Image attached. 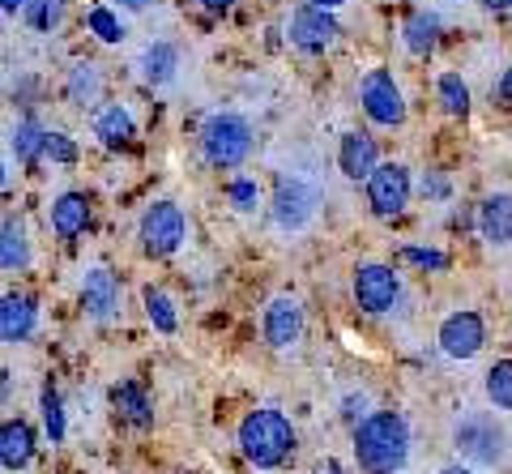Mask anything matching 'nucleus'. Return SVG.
<instances>
[{
  "instance_id": "f257e3e1",
  "label": "nucleus",
  "mask_w": 512,
  "mask_h": 474,
  "mask_svg": "<svg viewBox=\"0 0 512 474\" xmlns=\"http://www.w3.org/2000/svg\"><path fill=\"white\" fill-rule=\"evenodd\" d=\"M355 457L363 474H397L410 457V428L397 410H376L359 419L355 428Z\"/></svg>"
},
{
  "instance_id": "f03ea898",
  "label": "nucleus",
  "mask_w": 512,
  "mask_h": 474,
  "mask_svg": "<svg viewBox=\"0 0 512 474\" xmlns=\"http://www.w3.org/2000/svg\"><path fill=\"white\" fill-rule=\"evenodd\" d=\"M239 449L252 466L261 470H274L282 466L295 449V428L282 410H252V415L239 423Z\"/></svg>"
},
{
  "instance_id": "7ed1b4c3",
  "label": "nucleus",
  "mask_w": 512,
  "mask_h": 474,
  "mask_svg": "<svg viewBox=\"0 0 512 474\" xmlns=\"http://www.w3.org/2000/svg\"><path fill=\"white\" fill-rule=\"evenodd\" d=\"M201 150L214 167H239L252 154V124L239 112H218L205 120L201 129Z\"/></svg>"
},
{
  "instance_id": "20e7f679",
  "label": "nucleus",
  "mask_w": 512,
  "mask_h": 474,
  "mask_svg": "<svg viewBox=\"0 0 512 474\" xmlns=\"http://www.w3.org/2000/svg\"><path fill=\"white\" fill-rule=\"evenodd\" d=\"M359 103L372 124H380V129H397V124L406 120V99H402V86L393 82V73L384 69H372L359 82Z\"/></svg>"
},
{
  "instance_id": "39448f33",
  "label": "nucleus",
  "mask_w": 512,
  "mask_h": 474,
  "mask_svg": "<svg viewBox=\"0 0 512 474\" xmlns=\"http://www.w3.org/2000/svg\"><path fill=\"white\" fill-rule=\"evenodd\" d=\"M184 210L171 201H154L146 214H141V248L150 252V257H171L175 248L184 244Z\"/></svg>"
},
{
  "instance_id": "423d86ee",
  "label": "nucleus",
  "mask_w": 512,
  "mask_h": 474,
  "mask_svg": "<svg viewBox=\"0 0 512 474\" xmlns=\"http://www.w3.org/2000/svg\"><path fill=\"white\" fill-rule=\"evenodd\" d=\"M367 205L380 218H397L410 205V171L402 163H376L367 176Z\"/></svg>"
},
{
  "instance_id": "0eeeda50",
  "label": "nucleus",
  "mask_w": 512,
  "mask_h": 474,
  "mask_svg": "<svg viewBox=\"0 0 512 474\" xmlns=\"http://www.w3.org/2000/svg\"><path fill=\"white\" fill-rule=\"evenodd\" d=\"M286 35L299 52H329L333 43H338V22H333L329 9H316V5H299L291 13V26H286Z\"/></svg>"
},
{
  "instance_id": "6e6552de",
  "label": "nucleus",
  "mask_w": 512,
  "mask_h": 474,
  "mask_svg": "<svg viewBox=\"0 0 512 474\" xmlns=\"http://www.w3.org/2000/svg\"><path fill=\"white\" fill-rule=\"evenodd\" d=\"M312 218H316V193L303 180L282 176L278 193H274V223L282 231H303Z\"/></svg>"
},
{
  "instance_id": "1a4fd4ad",
  "label": "nucleus",
  "mask_w": 512,
  "mask_h": 474,
  "mask_svg": "<svg viewBox=\"0 0 512 474\" xmlns=\"http://www.w3.org/2000/svg\"><path fill=\"white\" fill-rule=\"evenodd\" d=\"M397 295H402V282H397V274L389 270V265H359L355 270V299L363 312H389L397 304Z\"/></svg>"
},
{
  "instance_id": "9d476101",
  "label": "nucleus",
  "mask_w": 512,
  "mask_h": 474,
  "mask_svg": "<svg viewBox=\"0 0 512 474\" xmlns=\"http://www.w3.org/2000/svg\"><path fill=\"white\" fill-rule=\"evenodd\" d=\"M453 440H457V449L466 453L470 462H478V466H495V462H500L504 436H500V428H495V419H487V415L461 419L457 432H453Z\"/></svg>"
},
{
  "instance_id": "9b49d317",
  "label": "nucleus",
  "mask_w": 512,
  "mask_h": 474,
  "mask_svg": "<svg viewBox=\"0 0 512 474\" xmlns=\"http://www.w3.org/2000/svg\"><path fill=\"white\" fill-rule=\"evenodd\" d=\"M487 342V325L478 312H453L448 321L440 325V351L448 359H474Z\"/></svg>"
},
{
  "instance_id": "f8f14e48",
  "label": "nucleus",
  "mask_w": 512,
  "mask_h": 474,
  "mask_svg": "<svg viewBox=\"0 0 512 474\" xmlns=\"http://www.w3.org/2000/svg\"><path fill=\"white\" fill-rule=\"evenodd\" d=\"M303 338V308L295 295H274L265 308V342L274 351H291Z\"/></svg>"
},
{
  "instance_id": "ddd939ff",
  "label": "nucleus",
  "mask_w": 512,
  "mask_h": 474,
  "mask_svg": "<svg viewBox=\"0 0 512 474\" xmlns=\"http://www.w3.org/2000/svg\"><path fill=\"white\" fill-rule=\"evenodd\" d=\"M82 308L86 316H94V321H107V316H116L120 308V282L111 270H90L86 282H82Z\"/></svg>"
},
{
  "instance_id": "4468645a",
  "label": "nucleus",
  "mask_w": 512,
  "mask_h": 474,
  "mask_svg": "<svg viewBox=\"0 0 512 474\" xmlns=\"http://www.w3.org/2000/svg\"><path fill=\"white\" fill-rule=\"evenodd\" d=\"M35 299L30 295H0V342H26L30 334H35Z\"/></svg>"
},
{
  "instance_id": "2eb2a0df",
  "label": "nucleus",
  "mask_w": 512,
  "mask_h": 474,
  "mask_svg": "<svg viewBox=\"0 0 512 474\" xmlns=\"http://www.w3.org/2000/svg\"><path fill=\"white\" fill-rule=\"evenodd\" d=\"M478 231H483V240L495 248L512 244V193H491L478 205Z\"/></svg>"
},
{
  "instance_id": "dca6fc26",
  "label": "nucleus",
  "mask_w": 512,
  "mask_h": 474,
  "mask_svg": "<svg viewBox=\"0 0 512 474\" xmlns=\"http://www.w3.org/2000/svg\"><path fill=\"white\" fill-rule=\"evenodd\" d=\"M380 154H376V141L367 133H342V146H338V167L346 180H367L376 171Z\"/></svg>"
},
{
  "instance_id": "f3484780",
  "label": "nucleus",
  "mask_w": 512,
  "mask_h": 474,
  "mask_svg": "<svg viewBox=\"0 0 512 474\" xmlns=\"http://www.w3.org/2000/svg\"><path fill=\"white\" fill-rule=\"evenodd\" d=\"M30 457H35V432H30L22 419L0 423V466L5 470H26Z\"/></svg>"
},
{
  "instance_id": "a211bd4d",
  "label": "nucleus",
  "mask_w": 512,
  "mask_h": 474,
  "mask_svg": "<svg viewBox=\"0 0 512 474\" xmlns=\"http://www.w3.org/2000/svg\"><path fill=\"white\" fill-rule=\"evenodd\" d=\"M133 133H137V120H133V112H128L124 103H107V107L94 112V137H99L103 146H111V150L128 146Z\"/></svg>"
},
{
  "instance_id": "6ab92c4d",
  "label": "nucleus",
  "mask_w": 512,
  "mask_h": 474,
  "mask_svg": "<svg viewBox=\"0 0 512 474\" xmlns=\"http://www.w3.org/2000/svg\"><path fill=\"white\" fill-rule=\"evenodd\" d=\"M137 69H141V77H146L150 86H167L175 77V69H180V47L167 43V39L150 43L146 52L137 56Z\"/></svg>"
},
{
  "instance_id": "aec40b11",
  "label": "nucleus",
  "mask_w": 512,
  "mask_h": 474,
  "mask_svg": "<svg viewBox=\"0 0 512 474\" xmlns=\"http://www.w3.org/2000/svg\"><path fill=\"white\" fill-rule=\"evenodd\" d=\"M30 265V235L18 214L0 223V270H26Z\"/></svg>"
},
{
  "instance_id": "412c9836",
  "label": "nucleus",
  "mask_w": 512,
  "mask_h": 474,
  "mask_svg": "<svg viewBox=\"0 0 512 474\" xmlns=\"http://www.w3.org/2000/svg\"><path fill=\"white\" fill-rule=\"evenodd\" d=\"M90 223V205L82 193H64L56 205H52V231L60 235V240H77V235L86 231Z\"/></svg>"
},
{
  "instance_id": "4be33fe9",
  "label": "nucleus",
  "mask_w": 512,
  "mask_h": 474,
  "mask_svg": "<svg viewBox=\"0 0 512 474\" xmlns=\"http://www.w3.org/2000/svg\"><path fill=\"white\" fill-rule=\"evenodd\" d=\"M436 39H440V18H436V13H427V9L410 13L406 26H402L406 52H410V56H427L431 47H436Z\"/></svg>"
},
{
  "instance_id": "5701e85b",
  "label": "nucleus",
  "mask_w": 512,
  "mask_h": 474,
  "mask_svg": "<svg viewBox=\"0 0 512 474\" xmlns=\"http://www.w3.org/2000/svg\"><path fill=\"white\" fill-rule=\"evenodd\" d=\"M103 94V69L94 65V60H77L73 73H69V99L73 103H94Z\"/></svg>"
},
{
  "instance_id": "b1692460",
  "label": "nucleus",
  "mask_w": 512,
  "mask_h": 474,
  "mask_svg": "<svg viewBox=\"0 0 512 474\" xmlns=\"http://www.w3.org/2000/svg\"><path fill=\"white\" fill-rule=\"evenodd\" d=\"M111 402H116L120 415H124L128 423H137V428H150V423H154L150 398H146V389H141V385H120L116 393H111Z\"/></svg>"
},
{
  "instance_id": "393cba45",
  "label": "nucleus",
  "mask_w": 512,
  "mask_h": 474,
  "mask_svg": "<svg viewBox=\"0 0 512 474\" xmlns=\"http://www.w3.org/2000/svg\"><path fill=\"white\" fill-rule=\"evenodd\" d=\"M43 141H47V129H39V120H18V129H13V137H9V146H13V154L22 158V163H35V158L43 154Z\"/></svg>"
},
{
  "instance_id": "a878e982",
  "label": "nucleus",
  "mask_w": 512,
  "mask_h": 474,
  "mask_svg": "<svg viewBox=\"0 0 512 474\" xmlns=\"http://www.w3.org/2000/svg\"><path fill=\"white\" fill-rule=\"evenodd\" d=\"M436 94H440V107L448 116H466L470 112V86L461 82V73H440Z\"/></svg>"
},
{
  "instance_id": "bb28decb",
  "label": "nucleus",
  "mask_w": 512,
  "mask_h": 474,
  "mask_svg": "<svg viewBox=\"0 0 512 474\" xmlns=\"http://www.w3.org/2000/svg\"><path fill=\"white\" fill-rule=\"evenodd\" d=\"M487 398L495 410H512V359L491 363L487 372Z\"/></svg>"
},
{
  "instance_id": "cd10ccee",
  "label": "nucleus",
  "mask_w": 512,
  "mask_h": 474,
  "mask_svg": "<svg viewBox=\"0 0 512 474\" xmlns=\"http://www.w3.org/2000/svg\"><path fill=\"white\" fill-rule=\"evenodd\" d=\"M22 18L35 30H56L64 22V0H26Z\"/></svg>"
},
{
  "instance_id": "c85d7f7f",
  "label": "nucleus",
  "mask_w": 512,
  "mask_h": 474,
  "mask_svg": "<svg viewBox=\"0 0 512 474\" xmlns=\"http://www.w3.org/2000/svg\"><path fill=\"white\" fill-rule=\"evenodd\" d=\"M146 312H150V321H154L158 334H175V304H171L167 291L150 287V291H146Z\"/></svg>"
},
{
  "instance_id": "c756f323",
  "label": "nucleus",
  "mask_w": 512,
  "mask_h": 474,
  "mask_svg": "<svg viewBox=\"0 0 512 474\" xmlns=\"http://www.w3.org/2000/svg\"><path fill=\"white\" fill-rule=\"evenodd\" d=\"M86 26H90V35L99 43H124V22L111 9H90Z\"/></svg>"
},
{
  "instance_id": "7c9ffc66",
  "label": "nucleus",
  "mask_w": 512,
  "mask_h": 474,
  "mask_svg": "<svg viewBox=\"0 0 512 474\" xmlns=\"http://www.w3.org/2000/svg\"><path fill=\"white\" fill-rule=\"evenodd\" d=\"M227 197H231V205L239 214H256V205H261V184L256 180H231Z\"/></svg>"
},
{
  "instance_id": "2f4dec72",
  "label": "nucleus",
  "mask_w": 512,
  "mask_h": 474,
  "mask_svg": "<svg viewBox=\"0 0 512 474\" xmlns=\"http://www.w3.org/2000/svg\"><path fill=\"white\" fill-rule=\"evenodd\" d=\"M43 428H47V436H52V445L64 440V406L56 398V389L43 393Z\"/></svg>"
},
{
  "instance_id": "473e14b6",
  "label": "nucleus",
  "mask_w": 512,
  "mask_h": 474,
  "mask_svg": "<svg viewBox=\"0 0 512 474\" xmlns=\"http://www.w3.org/2000/svg\"><path fill=\"white\" fill-rule=\"evenodd\" d=\"M402 257L410 265H419V270H448V257L440 248H402Z\"/></svg>"
},
{
  "instance_id": "72a5a7b5",
  "label": "nucleus",
  "mask_w": 512,
  "mask_h": 474,
  "mask_svg": "<svg viewBox=\"0 0 512 474\" xmlns=\"http://www.w3.org/2000/svg\"><path fill=\"white\" fill-rule=\"evenodd\" d=\"M43 154L47 158H56V163H73L77 158V146L64 133H47V141H43Z\"/></svg>"
},
{
  "instance_id": "f704fd0d",
  "label": "nucleus",
  "mask_w": 512,
  "mask_h": 474,
  "mask_svg": "<svg viewBox=\"0 0 512 474\" xmlns=\"http://www.w3.org/2000/svg\"><path fill=\"white\" fill-rule=\"evenodd\" d=\"M423 197H431V201H440V197H448V180L440 176V171H427V176H423Z\"/></svg>"
},
{
  "instance_id": "c9c22d12",
  "label": "nucleus",
  "mask_w": 512,
  "mask_h": 474,
  "mask_svg": "<svg viewBox=\"0 0 512 474\" xmlns=\"http://www.w3.org/2000/svg\"><path fill=\"white\" fill-rule=\"evenodd\" d=\"M201 5H205V9H210V13H227V9L235 5V0H201Z\"/></svg>"
},
{
  "instance_id": "e433bc0d",
  "label": "nucleus",
  "mask_w": 512,
  "mask_h": 474,
  "mask_svg": "<svg viewBox=\"0 0 512 474\" xmlns=\"http://www.w3.org/2000/svg\"><path fill=\"white\" fill-rule=\"evenodd\" d=\"M500 99H504V103H512V65H508V73H504V82H500Z\"/></svg>"
},
{
  "instance_id": "4c0bfd02",
  "label": "nucleus",
  "mask_w": 512,
  "mask_h": 474,
  "mask_svg": "<svg viewBox=\"0 0 512 474\" xmlns=\"http://www.w3.org/2000/svg\"><path fill=\"white\" fill-rule=\"evenodd\" d=\"M483 5H487L491 13H508V9H512V0H483Z\"/></svg>"
},
{
  "instance_id": "58836bf2",
  "label": "nucleus",
  "mask_w": 512,
  "mask_h": 474,
  "mask_svg": "<svg viewBox=\"0 0 512 474\" xmlns=\"http://www.w3.org/2000/svg\"><path fill=\"white\" fill-rule=\"evenodd\" d=\"M308 5H316V9H329V13H333V9H342L346 0H308Z\"/></svg>"
},
{
  "instance_id": "ea45409f",
  "label": "nucleus",
  "mask_w": 512,
  "mask_h": 474,
  "mask_svg": "<svg viewBox=\"0 0 512 474\" xmlns=\"http://www.w3.org/2000/svg\"><path fill=\"white\" fill-rule=\"evenodd\" d=\"M26 0H0V13H22Z\"/></svg>"
},
{
  "instance_id": "a19ab883",
  "label": "nucleus",
  "mask_w": 512,
  "mask_h": 474,
  "mask_svg": "<svg viewBox=\"0 0 512 474\" xmlns=\"http://www.w3.org/2000/svg\"><path fill=\"white\" fill-rule=\"evenodd\" d=\"M316 474H346V470H342L338 462H320V470H316Z\"/></svg>"
},
{
  "instance_id": "79ce46f5",
  "label": "nucleus",
  "mask_w": 512,
  "mask_h": 474,
  "mask_svg": "<svg viewBox=\"0 0 512 474\" xmlns=\"http://www.w3.org/2000/svg\"><path fill=\"white\" fill-rule=\"evenodd\" d=\"M120 5H124V9H150L154 0H120Z\"/></svg>"
},
{
  "instance_id": "37998d69",
  "label": "nucleus",
  "mask_w": 512,
  "mask_h": 474,
  "mask_svg": "<svg viewBox=\"0 0 512 474\" xmlns=\"http://www.w3.org/2000/svg\"><path fill=\"white\" fill-rule=\"evenodd\" d=\"M440 474H470L466 466H448V470H440Z\"/></svg>"
},
{
  "instance_id": "c03bdc74",
  "label": "nucleus",
  "mask_w": 512,
  "mask_h": 474,
  "mask_svg": "<svg viewBox=\"0 0 512 474\" xmlns=\"http://www.w3.org/2000/svg\"><path fill=\"white\" fill-rule=\"evenodd\" d=\"M0 188H5V163H0Z\"/></svg>"
}]
</instances>
